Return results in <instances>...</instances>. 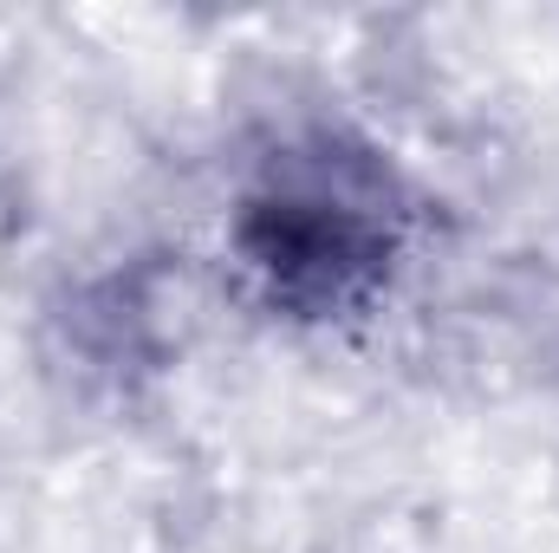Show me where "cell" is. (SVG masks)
I'll return each mask as SVG.
<instances>
[{"mask_svg":"<svg viewBox=\"0 0 559 553\" xmlns=\"http://www.w3.org/2000/svg\"><path fill=\"white\" fill-rule=\"evenodd\" d=\"M235 255L293 319H352L397 268L391 176L338 143L293 150L235 215Z\"/></svg>","mask_w":559,"mask_h":553,"instance_id":"obj_1","label":"cell"}]
</instances>
